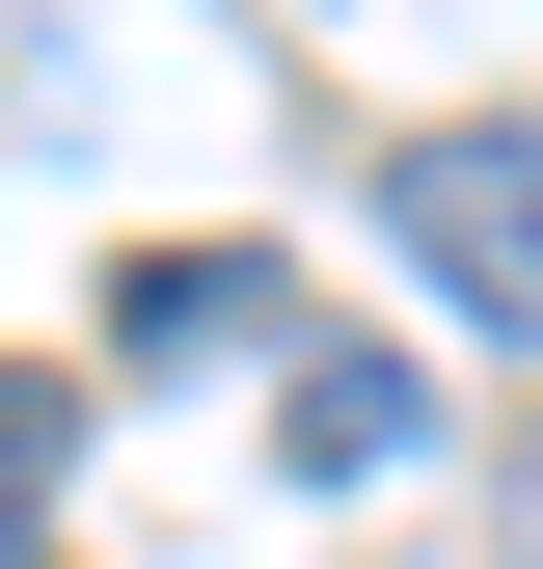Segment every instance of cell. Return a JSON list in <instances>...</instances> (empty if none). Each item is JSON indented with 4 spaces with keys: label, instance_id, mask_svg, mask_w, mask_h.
Masks as SVG:
<instances>
[{
    "label": "cell",
    "instance_id": "7a4b0ae2",
    "mask_svg": "<svg viewBox=\"0 0 543 569\" xmlns=\"http://www.w3.org/2000/svg\"><path fill=\"white\" fill-rule=\"evenodd\" d=\"M272 299H299L272 244H136L109 271V352H136V380H218V352H272Z\"/></svg>",
    "mask_w": 543,
    "mask_h": 569
},
{
    "label": "cell",
    "instance_id": "6da1fadb",
    "mask_svg": "<svg viewBox=\"0 0 543 569\" xmlns=\"http://www.w3.org/2000/svg\"><path fill=\"white\" fill-rule=\"evenodd\" d=\"M381 244L435 271L490 352H543V109H435V136H381Z\"/></svg>",
    "mask_w": 543,
    "mask_h": 569
},
{
    "label": "cell",
    "instance_id": "3957f363",
    "mask_svg": "<svg viewBox=\"0 0 543 569\" xmlns=\"http://www.w3.org/2000/svg\"><path fill=\"white\" fill-rule=\"evenodd\" d=\"M272 461H299V488H381V461H435V380H407V352H299V380H272Z\"/></svg>",
    "mask_w": 543,
    "mask_h": 569
},
{
    "label": "cell",
    "instance_id": "277c9868",
    "mask_svg": "<svg viewBox=\"0 0 543 569\" xmlns=\"http://www.w3.org/2000/svg\"><path fill=\"white\" fill-rule=\"evenodd\" d=\"M55 488H82V380H0V569L55 542Z\"/></svg>",
    "mask_w": 543,
    "mask_h": 569
}]
</instances>
